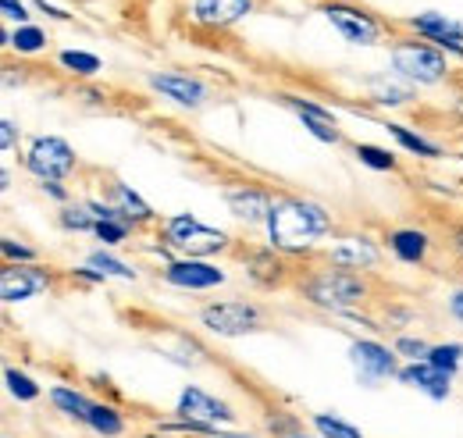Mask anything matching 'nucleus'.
I'll return each mask as SVG.
<instances>
[{
  "instance_id": "1",
  "label": "nucleus",
  "mask_w": 463,
  "mask_h": 438,
  "mask_svg": "<svg viewBox=\"0 0 463 438\" xmlns=\"http://www.w3.org/2000/svg\"><path fill=\"white\" fill-rule=\"evenodd\" d=\"M332 218L325 207L310 204V200H279L271 218H268V235L275 250H289V253H303L310 250L321 235H328Z\"/></svg>"
},
{
  "instance_id": "2",
  "label": "nucleus",
  "mask_w": 463,
  "mask_h": 438,
  "mask_svg": "<svg viewBox=\"0 0 463 438\" xmlns=\"http://www.w3.org/2000/svg\"><path fill=\"white\" fill-rule=\"evenodd\" d=\"M299 292L314 303V307H325V310H349L353 303H360L367 296V285L360 281L356 271H343V268H325V271L310 274Z\"/></svg>"
},
{
  "instance_id": "3",
  "label": "nucleus",
  "mask_w": 463,
  "mask_h": 438,
  "mask_svg": "<svg viewBox=\"0 0 463 438\" xmlns=\"http://www.w3.org/2000/svg\"><path fill=\"white\" fill-rule=\"evenodd\" d=\"M165 239H168V246L189 253L193 261H196V257H211V253H218V250L229 246V235H225V232L200 224L193 214H178V218L168 221V224H165Z\"/></svg>"
},
{
  "instance_id": "4",
  "label": "nucleus",
  "mask_w": 463,
  "mask_h": 438,
  "mask_svg": "<svg viewBox=\"0 0 463 438\" xmlns=\"http://www.w3.org/2000/svg\"><path fill=\"white\" fill-rule=\"evenodd\" d=\"M392 68H396L400 75H406V79L428 86V82H439L449 64H446V57L439 54L435 47L410 40V43H396V51H392Z\"/></svg>"
},
{
  "instance_id": "5",
  "label": "nucleus",
  "mask_w": 463,
  "mask_h": 438,
  "mask_svg": "<svg viewBox=\"0 0 463 438\" xmlns=\"http://www.w3.org/2000/svg\"><path fill=\"white\" fill-rule=\"evenodd\" d=\"M25 167L43 182H58L75 167V154L58 136H40L25 154Z\"/></svg>"
},
{
  "instance_id": "6",
  "label": "nucleus",
  "mask_w": 463,
  "mask_h": 438,
  "mask_svg": "<svg viewBox=\"0 0 463 438\" xmlns=\"http://www.w3.org/2000/svg\"><path fill=\"white\" fill-rule=\"evenodd\" d=\"M325 18L332 22V29L349 40V43H364V47H374L378 40H382V25L367 14V11H360V7H353V4H339V0H332V4H325Z\"/></svg>"
},
{
  "instance_id": "7",
  "label": "nucleus",
  "mask_w": 463,
  "mask_h": 438,
  "mask_svg": "<svg viewBox=\"0 0 463 438\" xmlns=\"http://www.w3.org/2000/svg\"><path fill=\"white\" fill-rule=\"evenodd\" d=\"M178 417L218 432V424H229L235 414L229 410V403H222V399L207 395L203 388H185V392L178 395Z\"/></svg>"
},
{
  "instance_id": "8",
  "label": "nucleus",
  "mask_w": 463,
  "mask_h": 438,
  "mask_svg": "<svg viewBox=\"0 0 463 438\" xmlns=\"http://www.w3.org/2000/svg\"><path fill=\"white\" fill-rule=\"evenodd\" d=\"M200 321L218 335L235 338V335H246V331L257 328L260 314H257V307H246V303H214V307H203Z\"/></svg>"
},
{
  "instance_id": "9",
  "label": "nucleus",
  "mask_w": 463,
  "mask_h": 438,
  "mask_svg": "<svg viewBox=\"0 0 463 438\" xmlns=\"http://www.w3.org/2000/svg\"><path fill=\"white\" fill-rule=\"evenodd\" d=\"M349 360H353V367H356L364 385H378L382 378H389L396 371V353H389L378 342H353L349 346Z\"/></svg>"
},
{
  "instance_id": "10",
  "label": "nucleus",
  "mask_w": 463,
  "mask_h": 438,
  "mask_svg": "<svg viewBox=\"0 0 463 438\" xmlns=\"http://www.w3.org/2000/svg\"><path fill=\"white\" fill-rule=\"evenodd\" d=\"M47 285H51V274L43 271V268H33V264L4 268V271H0V292H4L7 303L33 300V296H40Z\"/></svg>"
},
{
  "instance_id": "11",
  "label": "nucleus",
  "mask_w": 463,
  "mask_h": 438,
  "mask_svg": "<svg viewBox=\"0 0 463 438\" xmlns=\"http://www.w3.org/2000/svg\"><path fill=\"white\" fill-rule=\"evenodd\" d=\"M193 22L207 25V29H225L235 25L239 18H246L253 11V0H193Z\"/></svg>"
},
{
  "instance_id": "12",
  "label": "nucleus",
  "mask_w": 463,
  "mask_h": 438,
  "mask_svg": "<svg viewBox=\"0 0 463 438\" xmlns=\"http://www.w3.org/2000/svg\"><path fill=\"white\" fill-rule=\"evenodd\" d=\"M410 25L424 36V40H431V43H439V47H449L453 54L463 57V25L457 22H449L446 14H439V11H428V14H417V18H410Z\"/></svg>"
},
{
  "instance_id": "13",
  "label": "nucleus",
  "mask_w": 463,
  "mask_h": 438,
  "mask_svg": "<svg viewBox=\"0 0 463 438\" xmlns=\"http://www.w3.org/2000/svg\"><path fill=\"white\" fill-rule=\"evenodd\" d=\"M165 278L172 281L175 289H214V285L225 281V271H218V268L189 257V261H172Z\"/></svg>"
},
{
  "instance_id": "14",
  "label": "nucleus",
  "mask_w": 463,
  "mask_h": 438,
  "mask_svg": "<svg viewBox=\"0 0 463 438\" xmlns=\"http://www.w3.org/2000/svg\"><path fill=\"white\" fill-rule=\"evenodd\" d=\"M328 257L343 271H360V268H374L378 264V246L371 239H364V235H349V239L332 246Z\"/></svg>"
},
{
  "instance_id": "15",
  "label": "nucleus",
  "mask_w": 463,
  "mask_h": 438,
  "mask_svg": "<svg viewBox=\"0 0 463 438\" xmlns=\"http://www.w3.org/2000/svg\"><path fill=\"white\" fill-rule=\"evenodd\" d=\"M150 86L161 93V97H168L175 104H182V108H200L203 100H207V90L196 82V79H189V75H154L150 79Z\"/></svg>"
},
{
  "instance_id": "16",
  "label": "nucleus",
  "mask_w": 463,
  "mask_h": 438,
  "mask_svg": "<svg viewBox=\"0 0 463 438\" xmlns=\"http://www.w3.org/2000/svg\"><path fill=\"white\" fill-rule=\"evenodd\" d=\"M229 207L235 218L250 221V224H257V221H268L271 218V211H275V204H271V196L264 193V189H253V186H246V189H229Z\"/></svg>"
},
{
  "instance_id": "17",
  "label": "nucleus",
  "mask_w": 463,
  "mask_h": 438,
  "mask_svg": "<svg viewBox=\"0 0 463 438\" xmlns=\"http://www.w3.org/2000/svg\"><path fill=\"white\" fill-rule=\"evenodd\" d=\"M400 378H403V385H410V388L428 392L431 399H446V395H449V378H453V375L439 371V367L428 364V360H417V364H410V367L400 371Z\"/></svg>"
},
{
  "instance_id": "18",
  "label": "nucleus",
  "mask_w": 463,
  "mask_h": 438,
  "mask_svg": "<svg viewBox=\"0 0 463 438\" xmlns=\"http://www.w3.org/2000/svg\"><path fill=\"white\" fill-rule=\"evenodd\" d=\"M392 253L406 261V264H420L424 261V253H428V235L424 232H417V228H400V232H392Z\"/></svg>"
},
{
  "instance_id": "19",
  "label": "nucleus",
  "mask_w": 463,
  "mask_h": 438,
  "mask_svg": "<svg viewBox=\"0 0 463 438\" xmlns=\"http://www.w3.org/2000/svg\"><path fill=\"white\" fill-rule=\"evenodd\" d=\"M250 274L260 281V285H279L282 281V261L275 257V250H257V253H250Z\"/></svg>"
},
{
  "instance_id": "20",
  "label": "nucleus",
  "mask_w": 463,
  "mask_h": 438,
  "mask_svg": "<svg viewBox=\"0 0 463 438\" xmlns=\"http://www.w3.org/2000/svg\"><path fill=\"white\" fill-rule=\"evenodd\" d=\"M111 193H115V200H118V211L132 221V224H136V221L154 218V211H150V207H146V204H143V200H139L125 182H115V186H111Z\"/></svg>"
},
{
  "instance_id": "21",
  "label": "nucleus",
  "mask_w": 463,
  "mask_h": 438,
  "mask_svg": "<svg viewBox=\"0 0 463 438\" xmlns=\"http://www.w3.org/2000/svg\"><path fill=\"white\" fill-rule=\"evenodd\" d=\"M86 421H90L93 432H100L104 438H118L121 432H125V421L118 417V410L115 406H104V403H93Z\"/></svg>"
},
{
  "instance_id": "22",
  "label": "nucleus",
  "mask_w": 463,
  "mask_h": 438,
  "mask_svg": "<svg viewBox=\"0 0 463 438\" xmlns=\"http://www.w3.org/2000/svg\"><path fill=\"white\" fill-rule=\"evenodd\" d=\"M51 403L58 406L61 414H68V417H79V421H86L90 417V399L86 395H79V392H71V388H51Z\"/></svg>"
},
{
  "instance_id": "23",
  "label": "nucleus",
  "mask_w": 463,
  "mask_h": 438,
  "mask_svg": "<svg viewBox=\"0 0 463 438\" xmlns=\"http://www.w3.org/2000/svg\"><path fill=\"white\" fill-rule=\"evenodd\" d=\"M11 47H14L18 54H36V51L47 47V36H43L36 25H18L14 36H11Z\"/></svg>"
},
{
  "instance_id": "24",
  "label": "nucleus",
  "mask_w": 463,
  "mask_h": 438,
  "mask_svg": "<svg viewBox=\"0 0 463 438\" xmlns=\"http://www.w3.org/2000/svg\"><path fill=\"white\" fill-rule=\"evenodd\" d=\"M460 360H463V346H460V342H446V346H435V349H431V357H428V364H435V367H439V371H446V375H457Z\"/></svg>"
},
{
  "instance_id": "25",
  "label": "nucleus",
  "mask_w": 463,
  "mask_h": 438,
  "mask_svg": "<svg viewBox=\"0 0 463 438\" xmlns=\"http://www.w3.org/2000/svg\"><path fill=\"white\" fill-rule=\"evenodd\" d=\"M389 132L396 136V143H400V147H406L410 154H420V157H439V147H435V143H428V139H420V136L406 132L403 125H389Z\"/></svg>"
},
{
  "instance_id": "26",
  "label": "nucleus",
  "mask_w": 463,
  "mask_h": 438,
  "mask_svg": "<svg viewBox=\"0 0 463 438\" xmlns=\"http://www.w3.org/2000/svg\"><path fill=\"white\" fill-rule=\"evenodd\" d=\"M360 161L367 167H374V171H392L396 167V157L389 154V150H382V147H371V143H360L356 150H353Z\"/></svg>"
},
{
  "instance_id": "27",
  "label": "nucleus",
  "mask_w": 463,
  "mask_h": 438,
  "mask_svg": "<svg viewBox=\"0 0 463 438\" xmlns=\"http://www.w3.org/2000/svg\"><path fill=\"white\" fill-rule=\"evenodd\" d=\"M61 64H64L68 71H75V75H97V71H100V57L82 54V51H64V54H61Z\"/></svg>"
},
{
  "instance_id": "28",
  "label": "nucleus",
  "mask_w": 463,
  "mask_h": 438,
  "mask_svg": "<svg viewBox=\"0 0 463 438\" xmlns=\"http://www.w3.org/2000/svg\"><path fill=\"white\" fill-rule=\"evenodd\" d=\"M314 428L321 432L325 438H364L353 424L346 421H339V417H328V414H321V417H314Z\"/></svg>"
},
{
  "instance_id": "29",
  "label": "nucleus",
  "mask_w": 463,
  "mask_h": 438,
  "mask_svg": "<svg viewBox=\"0 0 463 438\" xmlns=\"http://www.w3.org/2000/svg\"><path fill=\"white\" fill-rule=\"evenodd\" d=\"M4 378H7V388H11L22 403H33V399L40 395V388L29 382V375H22V371H14V367H7V371H4Z\"/></svg>"
},
{
  "instance_id": "30",
  "label": "nucleus",
  "mask_w": 463,
  "mask_h": 438,
  "mask_svg": "<svg viewBox=\"0 0 463 438\" xmlns=\"http://www.w3.org/2000/svg\"><path fill=\"white\" fill-rule=\"evenodd\" d=\"M61 224H64V228H75V232H86V228H97V218H93V211L82 204V207H64V211H61Z\"/></svg>"
},
{
  "instance_id": "31",
  "label": "nucleus",
  "mask_w": 463,
  "mask_h": 438,
  "mask_svg": "<svg viewBox=\"0 0 463 438\" xmlns=\"http://www.w3.org/2000/svg\"><path fill=\"white\" fill-rule=\"evenodd\" d=\"M371 90H374V100L378 104H403V100H410V90H400V86H392L385 79L371 82Z\"/></svg>"
},
{
  "instance_id": "32",
  "label": "nucleus",
  "mask_w": 463,
  "mask_h": 438,
  "mask_svg": "<svg viewBox=\"0 0 463 438\" xmlns=\"http://www.w3.org/2000/svg\"><path fill=\"white\" fill-rule=\"evenodd\" d=\"M90 268H97V271H104V274H115V278H136L132 268H125L121 261L108 257V253H93V257H90Z\"/></svg>"
},
{
  "instance_id": "33",
  "label": "nucleus",
  "mask_w": 463,
  "mask_h": 438,
  "mask_svg": "<svg viewBox=\"0 0 463 438\" xmlns=\"http://www.w3.org/2000/svg\"><path fill=\"white\" fill-rule=\"evenodd\" d=\"M93 232H97V239H100V243L115 246V243H121V239L128 235V221H100Z\"/></svg>"
},
{
  "instance_id": "34",
  "label": "nucleus",
  "mask_w": 463,
  "mask_h": 438,
  "mask_svg": "<svg viewBox=\"0 0 463 438\" xmlns=\"http://www.w3.org/2000/svg\"><path fill=\"white\" fill-rule=\"evenodd\" d=\"M396 353H403V357H410L417 364V360H428L431 357V346H424L420 338H400L396 342Z\"/></svg>"
},
{
  "instance_id": "35",
  "label": "nucleus",
  "mask_w": 463,
  "mask_h": 438,
  "mask_svg": "<svg viewBox=\"0 0 463 438\" xmlns=\"http://www.w3.org/2000/svg\"><path fill=\"white\" fill-rule=\"evenodd\" d=\"M0 250H4V257H7V261H33V257H36L29 246H22V243H14V239H4V243H0Z\"/></svg>"
},
{
  "instance_id": "36",
  "label": "nucleus",
  "mask_w": 463,
  "mask_h": 438,
  "mask_svg": "<svg viewBox=\"0 0 463 438\" xmlns=\"http://www.w3.org/2000/svg\"><path fill=\"white\" fill-rule=\"evenodd\" d=\"M14 136H18V132H14V121L4 118V121H0V150H11V147H14Z\"/></svg>"
},
{
  "instance_id": "37",
  "label": "nucleus",
  "mask_w": 463,
  "mask_h": 438,
  "mask_svg": "<svg viewBox=\"0 0 463 438\" xmlns=\"http://www.w3.org/2000/svg\"><path fill=\"white\" fill-rule=\"evenodd\" d=\"M0 7H4V14H7V18H14V22H25V14H29L22 0H0Z\"/></svg>"
},
{
  "instance_id": "38",
  "label": "nucleus",
  "mask_w": 463,
  "mask_h": 438,
  "mask_svg": "<svg viewBox=\"0 0 463 438\" xmlns=\"http://www.w3.org/2000/svg\"><path fill=\"white\" fill-rule=\"evenodd\" d=\"M43 14H51V18H58V22H68V11H61V7H54V4H47V0H33Z\"/></svg>"
},
{
  "instance_id": "39",
  "label": "nucleus",
  "mask_w": 463,
  "mask_h": 438,
  "mask_svg": "<svg viewBox=\"0 0 463 438\" xmlns=\"http://www.w3.org/2000/svg\"><path fill=\"white\" fill-rule=\"evenodd\" d=\"M43 189H47L54 200H68V189H61L58 182H43Z\"/></svg>"
},
{
  "instance_id": "40",
  "label": "nucleus",
  "mask_w": 463,
  "mask_h": 438,
  "mask_svg": "<svg viewBox=\"0 0 463 438\" xmlns=\"http://www.w3.org/2000/svg\"><path fill=\"white\" fill-rule=\"evenodd\" d=\"M449 307H453V314L463 321V289H460V292H453V303H449Z\"/></svg>"
},
{
  "instance_id": "41",
  "label": "nucleus",
  "mask_w": 463,
  "mask_h": 438,
  "mask_svg": "<svg viewBox=\"0 0 463 438\" xmlns=\"http://www.w3.org/2000/svg\"><path fill=\"white\" fill-rule=\"evenodd\" d=\"M457 246H460V250H463V228H460V232H457Z\"/></svg>"
},
{
  "instance_id": "42",
  "label": "nucleus",
  "mask_w": 463,
  "mask_h": 438,
  "mask_svg": "<svg viewBox=\"0 0 463 438\" xmlns=\"http://www.w3.org/2000/svg\"><path fill=\"white\" fill-rule=\"evenodd\" d=\"M214 438H250V435H214Z\"/></svg>"
},
{
  "instance_id": "43",
  "label": "nucleus",
  "mask_w": 463,
  "mask_h": 438,
  "mask_svg": "<svg viewBox=\"0 0 463 438\" xmlns=\"http://www.w3.org/2000/svg\"><path fill=\"white\" fill-rule=\"evenodd\" d=\"M146 438H172V435H146Z\"/></svg>"
},
{
  "instance_id": "44",
  "label": "nucleus",
  "mask_w": 463,
  "mask_h": 438,
  "mask_svg": "<svg viewBox=\"0 0 463 438\" xmlns=\"http://www.w3.org/2000/svg\"><path fill=\"white\" fill-rule=\"evenodd\" d=\"M460 114H463V100H460Z\"/></svg>"
},
{
  "instance_id": "45",
  "label": "nucleus",
  "mask_w": 463,
  "mask_h": 438,
  "mask_svg": "<svg viewBox=\"0 0 463 438\" xmlns=\"http://www.w3.org/2000/svg\"><path fill=\"white\" fill-rule=\"evenodd\" d=\"M292 438H299V435H292Z\"/></svg>"
}]
</instances>
